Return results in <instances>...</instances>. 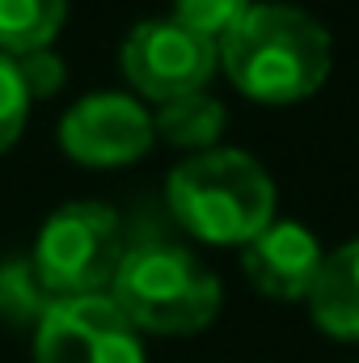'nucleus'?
I'll return each instance as SVG.
<instances>
[{
	"mask_svg": "<svg viewBox=\"0 0 359 363\" xmlns=\"http://www.w3.org/2000/svg\"><path fill=\"white\" fill-rule=\"evenodd\" d=\"M216 47L228 81L267 106L313 97L334 64L326 26H317L296 4H250Z\"/></svg>",
	"mask_w": 359,
	"mask_h": 363,
	"instance_id": "nucleus-1",
	"label": "nucleus"
},
{
	"mask_svg": "<svg viewBox=\"0 0 359 363\" xmlns=\"http://www.w3.org/2000/svg\"><path fill=\"white\" fill-rule=\"evenodd\" d=\"M170 211L207 245H245L275 220V182L237 148H207L186 157L165 182Z\"/></svg>",
	"mask_w": 359,
	"mask_h": 363,
	"instance_id": "nucleus-2",
	"label": "nucleus"
},
{
	"mask_svg": "<svg viewBox=\"0 0 359 363\" xmlns=\"http://www.w3.org/2000/svg\"><path fill=\"white\" fill-rule=\"evenodd\" d=\"M140 334H199L220 313V279L190 250L153 241L123 254L106 291Z\"/></svg>",
	"mask_w": 359,
	"mask_h": 363,
	"instance_id": "nucleus-3",
	"label": "nucleus"
},
{
	"mask_svg": "<svg viewBox=\"0 0 359 363\" xmlns=\"http://www.w3.org/2000/svg\"><path fill=\"white\" fill-rule=\"evenodd\" d=\"M123 228L106 203H64L55 207L34 241L30 271L51 300L106 296L123 262Z\"/></svg>",
	"mask_w": 359,
	"mask_h": 363,
	"instance_id": "nucleus-4",
	"label": "nucleus"
},
{
	"mask_svg": "<svg viewBox=\"0 0 359 363\" xmlns=\"http://www.w3.org/2000/svg\"><path fill=\"white\" fill-rule=\"evenodd\" d=\"M118 64L140 97H153L165 106L174 97L207 89L211 72L220 68V47L186 30L174 17H153L127 34Z\"/></svg>",
	"mask_w": 359,
	"mask_h": 363,
	"instance_id": "nucleus-5",
	"label": "nucleus"
},
{
	"mask_svg": "<svg viewBox=\"0 0 359 363\" xmlns=\"http://www.w3.org/2000/svg\"><path fill=\"white\" fill-rule=\"evenodd\" d=\"M34 363H144V342L110 296L55 300L38 317Z\"/></svg>",
	"mask_w": 359,
	"mask_h": 363,
	"instance_id": "nucleus-6",
	"label": "nucleus"
},
{
	"mask_svg": "<svg viewBox=\"0 0 359 363\" xmlns=\"http://www.w3.org/2000/svg\"><path fill=\"white\" fill-rule=\"evenodd\" d=\"M153 114L127 97V93H93L81 97L64 123H60V144L77 165L89 169H114L131 165L153 148Z\"/></svg>",
	"mask_w": 359,
	"mask_h": 363,
	"instance_id": "nucleus-7",
	"label": "nucleus"
},
{
	"mask_svg": "<svg viewBox=\"0 0 359 363\" xmlns=\"http://www.w3.org/2000/svg\"><path fill=\"white\" fill-rule=\"evenodd\" d=\"M321 258L326 254H321L317 237L296 220H270L241 250L245 279L254 283V291H263L270 300H309V287L321 271Z\"/></svg>",
	"mask_w": 359,
	"mask_h": 363,
	"instance_id": "nucleus-8",
	"label": "nucleus"
},
{
	"mask_svg": "<svg viewBox=\"0 0 359 363\" xmlns=\"http://www.w3.org/2000/svg\"><path fill=\"white\" fill-rule=\"evenodd\" d=\"M309 308L330 338L359 342V241L321 258V271L309 287Z\"/></svg>",
	"mask_w": 359,
	"mask_h": 363,
	"instance_id": "nucleus-9",
	"label": "nucleus"
},
{
	"mask_svg": "<svg viewBox=\"0 0 359 363\" xmlns=\"http://www.w3.org/2000/svg\"><path fill=\"white\" fill-rule=\"evenodd\" d=\"M224 106L211 97V93H186V97H174L165 101L157 114H153V135L170 140L174 148H194V152H207L216 148V140L224 135Z\"/></svg>",
	"mask_w": 359,
	"mask_h": 363,
	"instance_id": "nucleus-10",
	"label": "nucleus"
},
{
	"mask_svg": "<svg viewBox=\"0 0 359 363\" xmlns=\"http://www.w3.org/2000/svg\"><path fill=\"white\" fill-rule=\"evenodd\" d=\"M68 0H0V51L4 55H30L55 43L64 30Z\"/></svg>",
	"mask_w": 359,
	"mask_h": 363,
	"instance_id": "nucleus-11",
	"label": "nucleus"
},
{
	"mask_svg": "<svg viewBox=\"0 0 359 363\" xmlns=\"http://www.w3.org/2000/svg\"><path fill=\"white\" fill-rule=\"evenodd\" d=\"M254 0H174V21H182L186 30L220 43L250 9Z\"/></svg>",
	"mask_w": 359,
	"mask_h": 363,
	"instance_id": "nucleus-12",
	"label": "nucleus"
},
{
	"mask_svg": "<svg viewBox=\"0 0 359 363\" xmlns=\"http://www.w3.org/2000/svg\"><path fill=\"white\" fill-rule=\"evenodd\" d=\"M30 114V93L21 85V72L13 64V55L0 51V152H9L26 127Z\"/></svg>",
	"mask_w": 359,
	"mask_h": 363,
	"instance_id": "nucleus-13",
	"label": "nucleus"
},
{
	"mask_svg": "<svg viewBox=\"0 0 359 363\" xmlns=\"http://www.w3.org/2000/svg\"><path fill=\"white\" fill-rule=\"evenodd\" d=\"M13 64H17V72H21V85L30 93V101H34V97H51V93H60V85H64V60H60L51 47L30 51V55H17Z\"/></svg>",
	"mask_w": 359,
	"mask_h": 363,
	"instance_id": "nucleus-14",
	"label": "nucleus"
}]
</instances>
